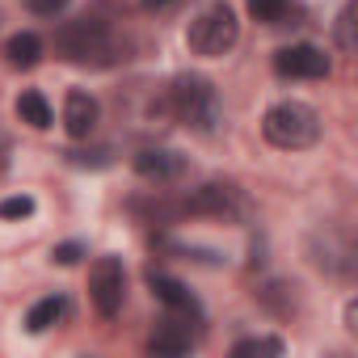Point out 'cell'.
<instances>
[{"mask_svg":"<svg viewBox=\"0 0 358 358\" xmlns=\"http://www.w3.org/2000/svg\"><path fill=\"white\" fill-rule=\"evenodd\" d=\"M249 13H253V22H262V26H299L303 22V9L295 5V0H249Z\"/></svg>","mask_w":358,"mask_h":358,"instance_id":"12","label":"cell"},{"mask_svg":"<svg viewBox=\"0 0 358 358\" xmlns=\"http://www.w3.org/2000/svg\"><path fill=\"white\" fill-rule=\"evenodd\" d=\"M262 135L274 143V148H287V152H299V148H312L320 139V114L303 101H278L266 110L262 118Z\"/></svg>","mask_w":358,"mask_h":358,"instance_id":"3","label":"cell"},{"mask_svg":"<svg viewBox=\"0 0 358 358\" xmlns=\"http://www.w3.org/2000/svg\"><path fill=\"white\" fill-rule=\"evenodd\" d=\"M232 354L236 358H249V354H282V341L278 337H245V341L232 345Z\"/></svg>","mask_w":358,"mask_h":358,"instance_id":"16","label":"cell"},{"mask_svg":"<svg viewBox=\"0 0 358 358\" xmlns=\"http://www.w3.org/2000/svg\"><path fill=\"white\" fill-rule=\"evenodd\" d=\"M350 26H354V5H345L341 17H337V47H341V51H354V34H350Z\"/></svg>","mask_w":358,"mask_h":358,"instance_id":"19","label":"cell"},{"mask_svg":"<svg viewBox=\"0 0 358 358\" xmlns=\"http://www.w3.org/2000/svg\"><path fill=\"white\" fill-rule=\"evenodd\" d=\"M274 72H278V76H291V80H324V76L333 72V64H329V55H324L320 47H312V43H291V47H282V51L274 55Z\"/></svg>","mask_w":358,"mask_h":358,"instance_id":"7","label":"cell"},{"mask_svg":"<svg viewBox=\"0 0 358 358\" xmlns=\"http://www.w3.org/2000/svg\"><path fill=\"white\" fill-rule=\"evenodd\" d=\"M190 345H194V333H190V320L186 316H169L148 337V350L152 354H190Z\"/></svg>","mask_w":358,"mask_h":358,"instance_id":"11","label":"cell"},{"mask_svg":"<svg viewBox=\"0 0 358 358\" xmlns=\"http://www.w3.org/2000/svg\"><path fill=\"white\" fill-rule=\"evenodd\" d=\"M13 110H17V118L30 122L34 131H47V127H51V106H47V97H43L38 89H26V93L17 97Z\"/></svg>","mask_w":358,"mask_h":358,"instance_id":"15","label":"cell"},{"mask_svg":"<svg viewBox=\"0 0 358 358\" xmlns=\"http://www.w3.org/2000/svg\"><path fill=\"white\" fill-rule=\"evenodd\" d=\"M148 287H152V295L173 312V316H186V320H199L203 316V303L177 282V278H169V274H156V270H148Z\"/></svg>","mask_w":358,"mask_h":358,"instance_id":"8","label":"cell"},{"mask_svg":"<svg viewBox=\"0 0 358 358\" xmlns=\"http://www.w3.org/2000/svg\"><path fill=\"white\" fill-rule=\"evenodd\" d=\"M51 257H55L59 266H72V262H80V257H85V249H80L76 241H68V245H59V249H55Z\"/></svg>","mask_w":358,"mask_h":358,"instance_id":"21","label":"cell"},{"mask_svg":"<svg viewBox=\"0 0 358 358\" xmlns=\"http://www.w3.org/2000/svg\"><path fill=\"white\" fill-rule=\"evenodd\" d=\"M89 299L97 308V316L114 320L122 312V299H127V270L118 257H97L93 270H89Z\"/></svg>","mask_w":358,"mask_h":358,"instance_id":"5","label":"cell"},{"mask_svg":"<svg viewBox=\"0 0 358 358\" xmlns=\"http://www.w3.org/2000/svg\"><path fill=\"white\" fill-rule=\"evenodd\" d=\"M68 160L76 169H106L110 164V148H93V152H68Z\"/></svg>","mask_w":358,"mask_h":358,"instance_id":"18","label":"cell"},{"mask_svg":"<svg viewBox=\"0 0 358 358\" xmlns=\"http://www.w3.org/2000/svg\"><path fill=\"white\" fill-rule=\"evenodd\" d=\"M64 312H68V299H64V295H47V299H38V303L26 312V329H30V333H47L51 324L64 320Z\"/></svg>","mask_w":358,"mask_h":358,"instance_id":"13","label":"cell"},{"mask_svg":"<svg viewBox=\"0 0 358 358\" xmlns=\"http://www.w3.org/2000/svg\"><path fill=\"white\" fill-rule=\"evenodd\" d=\"M186 211H190V215H215V220H241V215L249 211V203H245V194H241L236 186H228V182H207V186H199V190L186 199Z\"/></svg>","mask_w":358,"mask_h":358,"instance_id":"6","label":"cell"},{"mask_svg":"<svg viewBox=\"0 0 358 358\" xmlns=\"http://www.w3.org/2000/svg\"><path fill=\"white\" fill-rule=\"evenodd\" d=\"M169 110L177 122H186L199 135H211L220 127V93L207 76H177L169 85Z\"/></svg>","mask_w":358,"mask_h":358,"instance_id":"2","label":"cell"},{"mask_svg":"<svg viewBox=\"0 0 358 358\" xmlns=\"http://www.w3.org/2000/svg\"><path fill=\"white\" fill-rule=\"evenodd\" d=\"M173 5H182V0H143L148 13H164V9H173Z\"/></svg>","mask_w":358,"mask_h":358,"instance_id":"22","label":"cell"},{"mask_svg":"<svg viewBox=\"0 0 358 358\" xmlns=\"http://www.w3.org/2000/svg\"><path fill=\"white\" fill-rule=\"evenodd\" d=\"M97 118H101V106H97L93 93L72 89V93L64 97V127H68L72 139H89V135L97 131Z\"/></svg>","mask_w":358,"mask_h":358,"instance_id":"9","label":"cell"},{"mask_svg":"<svg viewBox=\"0 0 358 358\" xmlns=\"http://www.w3.org/2000/svg\"><path fill=\"white\" fill-rule=\"evenodd\" d=\"M9 169V143H5V135H0V173Z\"/></svg>","mask_w":358,"mask_h":358,"instance_id":"23","label":"cell"},{"mask_svg":"<svg viewBox=\"0 0 358 358\" xmlns=\"http://www.w3.org/2000/svg\"><path fill=\"white\" fill-rule=\"evenodd\" d=\"M5 59H9V68H34L43 59V38L38 34H13L5 43Z\"/></svg>","mask_w":358,"mask_h":358,"instance_id":"14","label":"cell"},{"mask_svg":"<svg viewBox=\"0 0 358 358\" xmlns=\"http://www.w3.org/2000/svg\"><path fill=\"white\" fill-rule=\"evenodd\" d=\"M55 51L68 64H80V68H114L118 59H127V38L114 30V22H106L97 13H85V17L59 26Z\"/></svg>","mask_w":358,"mask_h":358,"instance_id":"1","label":"cell"},{"mask_svg":"<svg viewBox=\"0 0 358 358\" xmlns=\"http://www.w3.org/2000/svg\"><path fill=\"white\" fill-rule=\"evenodd\" d=\"M186 156H177V152H164V148H143L135 156V173L148 177V182H182L186 177Z\"/></svg>","mask_w":358,"mask_h":358,"instance_id":"10","label":"cell"},{"mask_svg":"<svg viewBox=\"0 0 358 358\" xmlns=\"http://www.w3.org/2000/svg\"><path fill=\"white\" fill-rule=\"evenodd\" d=\"M22 5H26L30 13H38V17H59V13L68 9V0H22Z\"/></svg>","mask_w":358,"mask_h":358,"instance_id":"20","label":"cell"},{"mask_svg":"<svg viewBox=\"0 0 358 358\" xmlns=\"http://www.w3.org/2000/svg\"><path fill=\"white\" fill-rule=\"evenodd\" d=\"M34 215V199L30 194H9L0 199V220H30Z\"/></svg>","mask_w":358,"mask_h":358,"instance_id":"17","label":"cell"},{"mask_svg":"<svg viewBox=\"0 0 358 358\" xmlns=\"http://www.w3.org/2000/svg\"><path fill=\"white\" fill-rule=\"evenodd\" d=\"M236 38H241V22H236L232 5H224V0L207 5V9L190 22V30H186L190 51H194V55H207V59L228 55V51L236 47Z\"/></svg>","mask_w":358,"mask_h":358,"instance_id":"4","label":"cell"}]
</instances>
